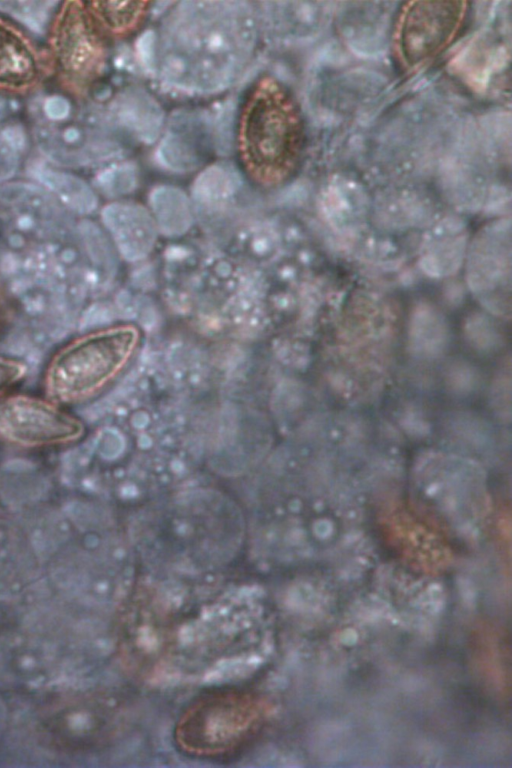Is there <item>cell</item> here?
Instances as JSON below:
<instances>
[{
    "label": "cell",
    "mask_w": 512,
    "mask_h": 768,
    "mask_svg": "<svg viewBox=\"0 0 512 768\" xmlns=\"http://www.w3.org/2000/svg\"><path fill=\"white\" fill-rule=\"evenodd\" d=\"M259 33L258 13L247 2H179L155 33L154 72L179 91L221 92L250 65Z\"/></svg>",
    "instance_id": "obj_1"
},
{
    "label": "cell",
    "mask_w": 512,
    "mask_h": 768,
    "mask_svg": "<svg viewBox=\"0 0 512 768\" xmlns=\"http://www.w3.org/2000/svg\"><path fill=\"white\" fill-rule=\"evenodd\" d=\"M236 142L244 168L257 180L276 183L298 166L305 143L301 110L277 79H260L245 98Z\"/></svg>",
    "instance_id": "obj_2"
},
{
    "label": "cell",
    "mask_w": 512,
    "mask_h": 768,
    "mask_svg": "<svg viewBox=\"0 0 512 768\" xmlns=\"http://www.w3.org/2000/svg\"><path fill=\"white\" fill-rule=\"evenodd\" d=\"M263 720L264 707L259 698L241 691H223L192 704L181 716L175 737L189 754L223 756L247 743Z\"/></svg>",
    "instance_id": "obj_3"
},
{
    "label": "cell",
    "mask_w": 512,
    "mask_h": 768,
    "mask_svg": "<svg viewBox=\"0 0 512 768\" xmlns=\"http://www.w3.org/2000/svg\"><path fill=\"white\" fill-rule=\"evenodd\" d=\"M136 341L134 329L114 328L67 343L48 365V396L58 402H72L96 391L122 367Z\"/></svg>",
    "instance_id": "obj_4"
},
{
    "label": "cell",
    "mask_w": 512,
    "mask_h": 768,
    "mask_svg": "<svg viewBox=\"0 0 512 768\" xmlns=\"http://www.w3.org/2000/svg\"><path fill=\"white\" fill-rule=\"evenodd\" d=\"M464 1H414L399 10L394 42L401 63L417 69L449 47L468 14Z\"/></svg>",
    "instance_id": "obj_5"
},
{
    "label": "cell",
    "mask_w": 512,
    "mask_h": 768,
    "mask_svg": "<svg viewBox=\"0 0 512 768\" xmlns=\"http://www.w3.org/2000/svg\"><path fill=\"white\" fill-rule=\"evenodd\" d=\"M0 225L4 236L45 244L71 235L76 222L48 191L29 180L0 184Z\"/></svg>",
    "instance_id": "obj_6"
},
{
    "label": "cell",
    "mask_w": 512,
    "mask_h": 768,
    "mask_svg": "<svg viewBox=\"0 0 512 768\" xmlns=\"http://www.w3.org/2000/svg\"><path fill=\"white\" fill-rule=\"evenodd\" d=\"M52 46L56 61L70 81L94 80L105 61V47L89 12L80 2H65L53 26Z\"/></svg>",
    "instance_id": "obj_7"
},
{
    "label": "cell",
    "mask_w": 512,
    "mask_h": 768,
    "mask_svg": "<svg viewBox=\"0 0 512 768\" xmlns=\"http://www.w3.org/2000/svg\"><path fill=\"white\" fill-rule=\"evenodd\" d=\"M82 424L51 403L29 396L0 402V435L23 445H50L77 439Z\"/></svg>",
    "instance_id": "obj_8"
},
{
    "label": "cell",
    "mask_w": 512,
    "mask_h": 768,
    "mask_svg": "<svg viewBox=\"0 0 512 768\" xmlns=\"http://www.w3.org/2000/svg\"><path fill=\"white\" fill-rule=\"evenodd\" d=\"M41 158L50 164L73 169L101 162L111 155L109 143L79 124L45 123L34 130Z\"/></svg>",
    "instance_id": "obj_9"
},
{
    "label": "cell",
    "mask_w": 512,
    "mask_h": 768,
    "mask_svg": "<svg viewBox=\"0 0 512 768\" xmlns=\"http://www.w3.org/2000/svg\"><path fill=\"white\" fill-rule=\"evenodd\" d=\"M101 220L126 260H141L152 250L157 227L145 207L131 202H112L101 210Z\"/></svg>",
    "instance_id": "obj_10"
},
{
    "label": "cell",
    "mask_w": 512,
    "mask_h": 768,
    "mask_svg": "<svg viewBox=\"0 0 512 768\" xmlns=\"http://www.w3.org/2000/svg\"><path fill=\"white\" fill-rule=\"evenodd\" d=\"M203 119L180 114L156 148V159L165 169L187 172L198 168L206 156L207 138L212 135Z\"/></svg>",
    "instance_id": "obj_11"
},
{
    "label": "cell",
    "mask_w": 512,
    "mask_h": 768,
    "mask_svg": "<svg viewBox=\"0 0 512 768\" xmlns=\"http://www.w3.org/2000/svg\"><path fill=\"white\" fill-rule=\"evenodd\" d=\"M26 172L30 180L48 191L73 216H87L97 209L94 188L67 169L37 158L28 162Z\"/></svg>",
    "instance_id": "obj_12"
},
{
    "label": "cell",
    "mask_w": 512,
    "mask_h": 768,
    "mask_svg": "<svg viewBox=\"0 0 512 768\" xmlns=\"http://www.w3.org/2000/svg\"><path fill=\"white\" fill-rule=\"evenodd\" d=\"M110 112L117 124L146 144L157 140L162 131L164 112L143 89L129 88L121 92L111 103Z\"/></svg>",
    "instance_id": "obj_13"
},
{
    "label": "cell",
    "mask_w": 512,
    "mask_h": 768,
    "mask_svg": "<svg viewBox=\"0 0 512 768\" xmlns=\"http://www.w3.org/2000/svg\"><path fill=\"white\" fill-rule=\"evenodd\" d=\"M40 73L30 42L0 19V87L21 90L32 86Z\"/></svg>",
    "instance_id": "obj_14"
},
{
    "label": "cell",
    "mask_w": 512,
    "mask_h": 768,
    "mask_svg": "<svg viewBox=\"0 0 512 768\" xmlns=\"http://www.w3.org/2000/svg\"><path fill=\"white\" fill-rule=\"evenodd\" d=\"M149 202L157 230L164 235L180 236L191 227L192 205L188 196L179 188L157 186L150 193Z\"/></svg>",
    "instance_id": "obj_15"
},
{
    "label": "cell",
    "mask_w": 512,
    "mask_h": 768,
    "mask_svg": "<svg viewBox=\"0 0 512 768\" xmlns=\"http://www.w3.org/2000/svg\"><path fill=\"white\" fill-rule=\"evenodd\" d=\"M242 181L230 165L216 163L206 167L195 179L193 197L200 205L221 207L235 196Z\"/></svg>",
    "instance_id": "obj_16"
},
{
    "label": "cell",
    "mask_w": 512,
    "mask_h": 768,
    "mask_svg": "<svg viewBox=\"0 0 512 768\" xmlns=\"http://www.w3.org/2000/svg\"><path fill=\"white\" fill-rule=\"evenodd\" d=\"M75 234L81 248L85 265L113 273L115 269V254L113 247L104 231L94 222L82 219L76 222Z\"/></svg>",
    "instance_id": "obj_17"
},
{
    "label": "cell",
    "mask_w": 512,
    "mask_h": 768,
    "mask_svg": "<svg viewBox=\"0 0 512 768\" xmlns=\"http://www.w3.org/2000/svg\"><path fill=\"white\" fill-rule=\"evenodd\" d=\"M57 1H0V12L37 35H45L57 15Z\"/></svg>",
    "instance_id": "obj_18"
},
{
    "label": "cell",
    "mask_w": 512,
    "mask_h": 768,
    "mask_svg": "<svg viewBox=\"0 0 512 768\" xmlns=\"http://www.w3.org/2000/svg\"><path fill=\"white\" fill-rule=\"evenodd\" d=\"M147 2H92L90 12L113 30H126L143 15Z\"/></svg>",
    "instance_id": "obj_19"
},
{
    "label": "cell",
    "mask_w": 512,
    "mask_h": 768,
    "mask_svg": "<svg viewBox=\"0 0 512 768\" xmlns=\"http://www.w3.org/2000/svg\"><path fill=\"white\" fill-rule=\"evenodd\" d=\"M137 184V169L130 162L118 163L100 170L94 187L103 195L115 198L131 193Z\"/></svg>",
    "instance_id": "obj_20"
},
{
    "label": "cell",
    "mask_w": 512,
    "mask_h": 768,
    "mask_svg": "<svg viewBox=\"0 0 512 768\" xmlns=\"http://www.w3.org/2000/svg\"><path fill=\"white\" fill-rule=\"evenodd\" d=\"M27 371L24 361L0 354V394L18 383Z\"/></svg>",
    "instance_id": "obj_21"
},
{
    "label": "cell",
    "mask_w": 512,
    "mask_h": 768,
    "mask_svg": "<svg viewBox=\"0 0 512 768\" xmlns=\"http://www.w3.org/2000/svg\"><path fill=\"white\" fill-rule=\"evenodd\" d=\"M42 111L48 123H63L68 121L72 114V104L61 94H51L44 99Z\"/></svg>",
    "instance_id": "obj_22"
},
{
    "label": "cell",
    "mask_w": 512,
    "mask_h": 768,
    "mask_svg": "<svg viewBox=\"0 0 512 768\" xmlns=\"http://www.w3.org/2000/svg\"><path fill=\"white\" fill-rule=\"evenodd\" d=\"M137 53L143 67L154 72L156 60V34L153 30L145 31L137 41Z\"/></svg>",
    "instance_id": "obj_23"
},
{
    "label": "cell",
    "mask_w": 512,
    "mask_h": 768,
    "mask_svg": "<svg viewBox=\"0 0 512 768\" xmlns=\"http://www.w3.org/2000/svg\"><path fill=\"white\" fill-rule=\"evenodd\" d=\"M12 111V104L5 96L0 94V122L4 120Z\"/></svg>",
    "instance_id": "obj_24"
},
{
    "label": "cell",
    "mask_w": 512,
    "mask_h": 768,
    "mask_svg": "<svg viewBox=\"0 0 512 768\" xmlns=\"http://www.w3.org/2000/svg\"><path fill=\"white\" fill-rule=\"evenodd\" d=\"M4 719H5V710H4L3 703L0 701V733L4 725V721H5Z\"/></svg>",
    "instance_id": "obj_25"
}]
</instances>
